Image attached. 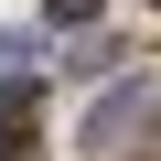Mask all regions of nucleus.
Instances as JSON below:
<instances>
[{"instance_id": "obj_4", "label": "nucleus", "mask_w": 161, "mask_h": 161, "mask_svg": "<svg viewBox=\"0 0 161 161\" xmlns=\"http://www.w3.org/2000/svg\"><path fill=\"white\" fill-rule=\"evenodd\" d=\"M150 11H161V0H150Z\"/></svg>"}, {"instance_id": "obj_2", "label": "nucleus", "mask_w": 161, "mask_h": 161, "mask_svg": "<svg viewBox=\"0 0 161 161\" xmlns=\"http://www.w3.org/2000/svg\"><path fill=\"white\" fill-rule=\"evenodd\" d=\"M22 140H32V97L0 86V161H22Z\"/></svg>"}, {"instance_id": "obj_3", "label": "nucleus", "mask_w": 161, "mask_h": 161, "mask_svg": "<svg viewBox=\"0 0 161 161\" xmlns=\"http://www.w3.org/2000/svg\"><path fill=\"white\" fill-rule=\"evenodd\" d=\"M54 11V32H75V22H97V0H43Z\"/></svg>"}, {"instance_id": "obj_1", "label": "nucleus", "mask_w": 161, "mask_h": 161, "mask_svg": "<svg viewBox=\"0 0 161 161\" xmlns=\"http://www.w3.org/2000/svg\"><path fill=\"white\" fill-rule=\"evenodd\" d=\"M150 108H161V86H150V75H129L118 97H97V108H86V150H97V161H108V150H129Z\"/></svg>"}]
</instances>
